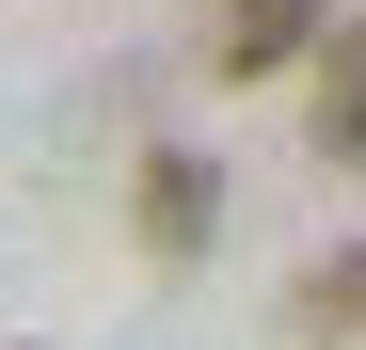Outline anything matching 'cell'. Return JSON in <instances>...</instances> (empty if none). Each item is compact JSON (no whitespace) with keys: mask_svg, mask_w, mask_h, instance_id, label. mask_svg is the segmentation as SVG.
<instances>
[{"mask_svg":"<svg viewBox=\"0 0 366 350\" xmlns=\"http://www.w3.org/2000/svg\"><path fill=\"white\" fill-rule=\"evenodd\" d=\"M128 223H144V255H159V271H207V239H223V175H207V144H144Z\"/></svg>","mask_w":366,"mask_h":350,"instance_id":"6da1fadb","label":"cell"},{"mask_svg":"<svg viewBox=\"0 0 366 350\" xmlns=\"http://www.w3.org/2000/svg\"><path fill=\"white\" fill-rule=\"evenodd\" d=\"M302 48H335V0H223L207 16V64L223 80H271V64H302Z\"/></svg>","mask_w":366,"mask_h":350,"instance_id":"7a4b0ae2","label":"cell"},{"mask_svg":"<svg viewBox=\"0 0 366 350\" xmlns=\"http://www.w3.org/2000/svg\"><path fill=\"white\" fill-rule=\"evenodd\" d=\"M319 159H366V32H335V80H319Z\"/></svg>","mask_w":366,"mask_h":350,"instance_id":"3957f363","label":"cell"},{"mask_svg":"<svg viewBox=\"0 0 366 350\" xmlns=\"http://www.w3.org/2000/svg\"><path fill=\"white\" fill-rule=\"evenodd\" d=\"M302 319H319V334H350V319H366V239H350V255H319V286H302Z\"/></svg>","mask_w":366,"mask_h":350,"instance_id":"277c9868","label":"cell"}]
</instances>
